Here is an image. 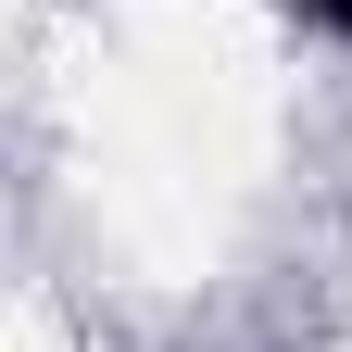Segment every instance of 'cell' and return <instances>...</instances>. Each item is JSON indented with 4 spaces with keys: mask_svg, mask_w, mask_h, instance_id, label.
I'll return each instance as SVG.
<instances>
[{
    "mask_svg": "<svg viewBox=\"0 0 352 352\" xmlns=\"http://www.w3.org/2000/svg\"><path fill=\"white\" fill-rule=\"evenodd\" d=\"M289 25H302V38H340V51H352V0H289Z\"/></svg>",
    "mask_w": 352,
    "mask_h": 352,
    "instance_id": "1",
    "label": "cell"
}]
</instances>
